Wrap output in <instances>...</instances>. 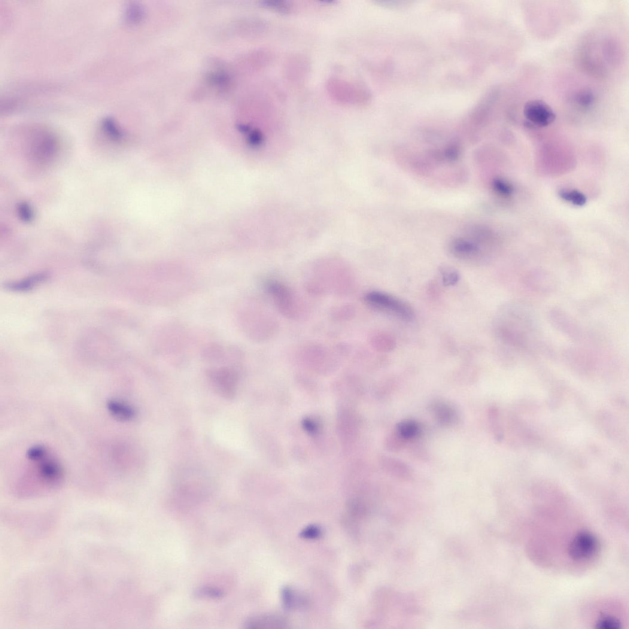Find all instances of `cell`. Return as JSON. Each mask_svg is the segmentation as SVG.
<instances>
[{"label": "cell", "mask_w": 629, "mask_h": 629, "mask_svg": "<svg viewBox=\"0 0 629 629\" xmlns=\"http://www.w3.org/2000/svg\"><path fill=\"white\" fill-rule=\"evenodd\" d=\"M314 270V276L306 284L309 293L322 296L332 293L338 296L350 294L354 287V278L350 270L340 264L321 265Z\"/></svg>", "instance_id": "cell-1"}, {"label": "cell", "mask_w": 629, "mask_h": 629, "mask_svg": "<svg viewBox=\"0 0 629 629\" xmlns=\"http://www.w3.org/2000/svg\"><path fill=\"white\" fill-rule=\"evenodd\" d=\"M265 290L277 311L291 320H299L309 314V308L302 298L284 283L270 279L265 284Z\"/></svg>", "instance_id": "cell-2"}, {"label": "cell", "mask_w": 629, "mask_h": 629, "mask_svg": "<svg viewBox=\"0 0 629 629\" xmlns=\"http://www.w3.org/2000/svg\"><path fill=\"white\" fill-rule=\"evenodd\" d=\"M364 299L371 308L394 315L403 320H411L414 317V313L411 307L389 294L371 291L366 294Z\"/></svg>", "instance_id": "cell-3"}, {"label": "cell", "mask_w": 629, "mask_h": 629, "mask_svg": "<svg viewBox=\"0 0 629 629\" xmlns=\"http://www.w3.org/2000/svg\"><path fill=\"white\" fill-rule=\"evenodd\" d=\"M600 551V543L593 533L582 531L577 533L568 547L571 560L585 562L594 558Z\"/></svg>", "instance_id": "cell-4"}, {"label": "cell", "mask_w": 629, "mask_h": 629, "mask_svg": "<svg viewBox=\"0 0 629 629\" xmlns=\"http://www.w3.org/2000/svg\"><path fill=\"white\" fill-rule=\"evenodd\" d=\"M523 113L527 123L539 127L549 126L556 118L551 106L540 100H530L525 103Z\"/></svg>", "instance_id": "cell-5"}, {"label": "cell", "mask_w": 629, "mask_h": 629, "mask_svg": "<svg viewBox=\"0 0 629 629\" xmlns=\"http://www.w3.org/2000/svg\"><path fill=\"white\" fill-rule=\"evenodd\" d=\"M32 141L30 150L33 160L45 163L53 159L57 151V142L53 135L48 132L39 133Z\"/></svg>", "instance_id": "cell-6"}, {"label": "cell", "mask_w": 629, "mask_h": 629, "mask_svg": "<svg viewBox=\"0 0 629 629\" xmlns=\"http://www.w3.org/2000/svg\"><path fill=\"white\" fill-rule=\"evenodd\" d=\"M36 464V472L41 481L49 485H57L62 482L64 472L58 461L48 456Z\"/></svg>", "instance_id": "cell-7"}, {"label": "cell", "mask_w": 629, "mask_h": 629, "mask_svg": "<svg viewBox=\"0 0 629 629\" xmlns=\"http://www.w3.org/2000/svg\"><path fill=\"white\" fill-rule=\"evenodd\" d=\"M298 357L309 365L324 366L335 362L334 355L328 348L318 344L305 345L299 352Z\"/></svg>", "instance_id": "cell-8"}, {"label": "cell", "mask_w": 629, "mask_h": 629, "mask_svg": "<svg viewBox=\"0 0 629 629\" xmlns=\"http://www.w3.org/2000/svg\"><path fill=\"white\" fill-rule=\"evenodd\" d=\"M287 625L285 619L278 616L261 615L251 617L245 621V628L248 629H265L285 628Z\"/></svg>", "instance_id": "cell-9"}, {"label": "cell", "mask_w": 629, "mask_h": 629, "mask_svg": "<svg viewBox=\"0 0 629 629\" xmlns=\"http://www.w3.org/2000/svg\"><path fill=\"white\" fill-rule=\"evenodd\" d=\"M106 408L109 414L118 421L132 420L135 415V410L131 406L119 400H109L106 403Z\"/></svg>", "instance_id": "cell-10"}, {"label": "cell", "mask_w": 629, "mask_h": 629, "mask_svg": "<svg viewBox=\"0 0 629 629\" xmlns=\"http://www.w3.org/2000/svg\"><path fill=\"white\" fill-rule=\"evenodd\" d=\"M451 250L455 256L464 259L475 257L479 253V248L475 243L464 239H456L451 244Z\"/></svg>", "instance_id": "cell-11"}, {"label": "cell", "mask_w": 629, "mask_h": 629, "mask_svg": "<svg viewBox=\"0 0 629 629\" xmlns=\"http://www.w3.org/2000/svg\"><path fill=\"white\" fill-rule=\"evenodd\" d=\"M48 274L46 273H39L24 279L23 281L10 283L6 285L8 290L14 291H26L32 290L41 283L46 281Z\"/></svg>", "instance_id": "cell-12"}, {"label": "cell", "mask_w": 629, "mask_h": 629, "mask_svg": "<svg viewBox=\"0 0 629 629\" xmlns=\"http://www.w3.org/2000/svg\"><path fill=\"white\" fill-rule=\"evenodd\" d=\"M356 314V309L351 305H342L334 307L331 311V318L334 321L345 322L352 320Z\"/></svg>", "instance_id": "cell-13"}, {"label": "cell", "mask_w": 629, "mask_h": 629, "mask_svg": "<svg viewBox=\"0 0 629 629\" xmlns=\"http://www.w3.org/2000/svg\"><path fill=\"white\" fill-rule=\"evenodd\" d=\"M102 129L106 135L114 141H119L123 137V133L116 121L112 118H106L102 123Z\"/></svg>", "instance_id": "cell-14"}, {"label": "cell", "mask_w": 629, "mask_h": 629, "mask_svg": "<svg viewBox=\"0 0 629 629\" xmlns=\"http://www.w3.org/2000/svg\"><path fill=\"white\" fill-rule=\"evenodd\" d=\"M559 196L562 199L576 206H583L587 202V199L584 194L576 190H562L559 193Z\"/></svg>", "instance_id": "cell-15"}, {"label": "cell", "mask_w": 629, "mask_h": 629, "mask_svg": "<svg viewBox=\"0 0 629 629\" xmlns=\"http://www.w3.org/2000/svg\"><path fill=\"white\" fill-rule=\"evenodd\" d=\"M49 456L48 449L42 445H35L27 450L26 457L31 462L35 463Z\"/></svg>", "instance_id": "cell-16"}, {"label": "cell", "mask_w": 629, "mask_h": 629, "mask_svg": "<svg viewBox=\"0 0 629 629\" xmlns=\"http://www.w3.org/2000/svg\"><path fill=\"white\" fill-rule=\"evenodd\" d=\"M595 628L600 629H619L622 628V623L618 618L612 616H603L595 623Z\"/></svg>", "instance_id": "cell-17"}, {"label": "cell", "mask_w": 629, "mask_h": 629, "mask_svg": "<svg viewBox=\"0 0 629 629\" xmlns=\"http://www.w3.org/2000/svg\"><path fill=\"white\" fill-rule=\"evenodd\" d=\"M282 597L285 609H293L297 605L298 598L292 589L285 587L282 590Z\"/></svg>", "instance_id": "cell-18"}, {"label": "cell", "mask_w": 629, "mask_h": 629, "mask_svg": "<svg viewBox=\"0 0 629 629\" xmlns=\"http://www.w3.org/2000/svg\"><path fill=\"white\" fill-rule=\"evenodd\" d=\"M263 7L271 9L282 14L291 13L292 7L288 2L284 1H264L261 3Z\"/></svg>", "instance_id": "cell-19"}, {"label": "cell", "mask_w": 629, "mask_h": 629, "mask_svg": "<svg viewBox=\"0 0 629 629\" xmlns=\"http://www.w3.org/2000/svg\"><path fill=\"white\" fill-rule=\"evenodd\" d=\"M196 595L200 598L220 599L224 596V592L218 588L205 587L197 590Z\"/></svg>", "instance_id": "cell-20"}, {"label": "cell", "mask_w": 629, "mask_h": 629, "mask_svg": "<svg viewBox=\"0 0 629 629\" xmlns=\"http://www.w3.org/2000/svg\"><path fill=\"white\" fill-rule=\"evenodd\" d=\"M322 530L320 527L316 525H311L304 528L300 533V536L306 540H315L320 538Z\"/></svg>", "instance_id": "cell-21"}, {"label": "cell", "mask_w": 629, "mask_h": 629, "mask_svg": "<svg viewBox=\"0 0 629 629\" xmlns=\"http://www.w3.org/2000/svg\"><path fill=\"white\" fill-rule=\"evenodd\" d=\"M18 215L21 220H22L26 223H30L33 220L34 217L33 209L29 203L26 202L21 203L17 208Z\"/></svg>", "instance_id": "cell-22"}, {"label": "cell", "mask_w": 629, "mask_h": 629, "mask_svg": "<svg viewBox=\"0 0 629 629\" xmlns=\"http://www.w3.org/2000/svg\"><path fill=\"white\" fill-rule=\"evenodd\" d=\"M493 186L497 193L503 196H510L512 194L513 188L510 184L502 179H495L493 182Z\"/></svg>", "instance_id": "cell-23"}, {"label": "cell", "mask_w": 629, "mask_h": 629, "mask_svg": "<svg viewBox=\"0 0 629 629\" xmlns=\"http://www.w3.org/2000/svg\"><path fill=\"white\" fill-rule=\"evenodd\" d=\"M459 278V273L454 269H448L442 272V282L445 286H454Z\"/></svg>", "instance_id": "cell-24"}, {"label": "cell", "mask_w": 629, "mask_h": 629, "mask_svg": "<svg viewBox=\"0 0 629 629\" xmlns=\"http://www.w3.org/2000/svg\"><path fill=\"white\" fill-rule=\"evenodd\" d=\"M144 16V11H143L141 7L137 5H132L127 8L126 16L127 20L130 22H138Z\"/></svg>", "instance_id": "cell-25"}, {"label": "cell", "mask_w": 629, "mask_h": 629, "mask_svg": "<svg viewBox=\"0 0 629 629\" xmlns=\"http://www.w3.org/2000/svg\"><path fill=\"white\" fill-rule=\"evenodd\" d=\"M576 102L583 108L588 107L594 101L593 94L589 91H583L576 96Z\"/></svg>", "instance_id": "cell-26"}, {"label": "cell", "mask_w": 629, "mask_h": 629, "mask_svg": "<svg viewBox=\"0 0 629 629\" xmlns=\"http://www.w3.org/2000/svg\"><path fill=\"white\" fill-rule=\"evenodd\" d=\"M402 430L405 433L404 434H406L407 436H410L415 432L416 427L414 425L406 424L403 427Z\"/></svg>", "instance_id": "cell-27"}]
</instances>
